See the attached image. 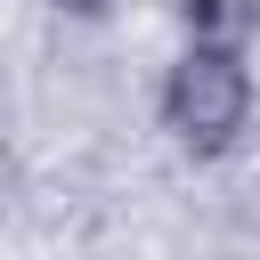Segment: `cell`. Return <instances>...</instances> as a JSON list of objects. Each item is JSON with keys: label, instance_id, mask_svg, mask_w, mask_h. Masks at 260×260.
Listing matches in <instances>:
<instances>
[{"label": "cell", "instance_id": "7a4b0ae2", "mask_svg": "<svg viewBox=\"0 0 260 260\" xmlns=\"http://www.w3.org/2000/svg\"><path fill=\"white\" fill-rule=\"evenodd\" d=\"M187 24V49H228L244 57V41L260 32V0H171Z\"/></svg>", "mask_w": 260, "mask_h": 260}, {"label": "cell", "instance_id": "277c9868", "mask_svg": "<svg viewBox=\"0 0 260 260\" xmlns=\"http://www.w3.org/2000/svg\"><path fill=\"white\" fill-rule=\"evenodd\" d=\"M49 8H65V16H106L114 0H49Z\"/></svg>", "mask_w": 260, "mask_h": 260}, {"label": "cell", "instance_id": "3957f363", "mask_svg": "<svg viewBox=\"0 0 260 260\" xmlns=\"http://www.w3.org/2000/svg\"><path fill=\"white\" fill-rule=\"evenodd\" d=\"M24 211V171H16V154L0 146V219H16Z\"/></svg>", "mask_w": 260, "mask_h": 260}, {"label": "cell", "instance_id": "6da1fadb", "mask_svg": "<svg viewBox=\"0 0 260 260\" xmlns=\"http://www.w3.org/2000/svg\"><path fill=\"white\" fill-rule=\"evenodd\" d=\"M154 106H162V130H171L187 154H228V146H244L252 114H260V81H252V65L228 57V49H179V57L162 65Z\"/></svg>", "mask_w": 260, "mask_h": 260}]
</instances>
